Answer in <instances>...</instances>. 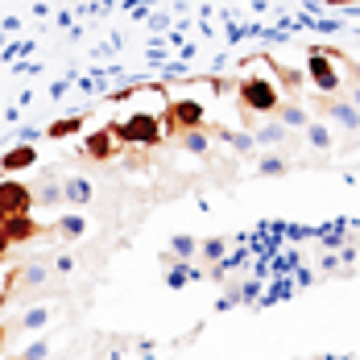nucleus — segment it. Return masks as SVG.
Returning <instances> with one entry per match:
<instances>
[{
    "label": "nucleus",
    "instance_id": "nucleus-11",
    "mask_svg": "<svg viewBox=\"0 0 360 360\" xmlns=\"http://www.w3.org/2000/svg\"><path fill=\"white\" fill-rule=\"evenodd\" d=\"M274 116H278V124H286V129H307V124H311V116H307V108H302L298 100H282Z\"/></svg>",
    "mask_w": 360,
    "mask_h": 360
},
{
    "label": "nucleus",
    "instance_id": "nucleus-21",
    "mask_svg": "<svg viewBox=\"0 0 360 360\" xmlns=\"http://www.w3.org/2000/svg\"><path fill=\"white\" fill-rule=\"evenodd\" d=\"M207 137H212L207 129H195V133H182L179 145L186 149V153H207Z\"/></svg>",
    "mask_w": 360,
    "mask_h": 360
},
{
    "label": "nucleus",
    "instance_id": "nucleus-7",
    "mask_svg": "<svg viewBox=\"0 0 360 360\" xmlns=\"http://www.w3.org/2000/svg\"><path fill=\"white\" fill-rule=\"evenodd\" d=\"M83 153H87V158H96V162H112V158L120 153V141L112 137V129H96V133L83 141Z\"/></svg>",
    "mask_w": 360,
    "mask_h": 360
},
{
    "label": "nucleus",
    "instance_id": "nucleus-12",
    "mask_svg": "<svg viewBox=\"0 0 360 360\" xmlns=\"http://www.w3.org/2000/svg\"><path fill=\"white\" fill-rule=\"evenodd\" d=\"M83 124H87V112H75V116H58V120H54V124L46 129V137H50V141H63V137H75V133H79Z\"/></svg>",
    "mask_w": 360,
    "mask_h": 360
},
{
    "label": "nucleus",
    "instance_id": "nucleus-14",
    "mask_svg": "<svg viewBox=\"0 0 360 360\" xmlns=\"http://www.w3.org/2000/svg\"><path fill=\"white\" fill-rule=\"evenodd\" d=\"M252 141L257 145H286L290 129L286 124H261V129H252Z\"/></svg>",
    "mask_w": 360,
    "mask_h": 360
},
{
    "label": "nucleus",
    "instance_id": "nucleus-6",
    "mask_svg": "<svg viewBox=\"0 0 360 360\" xmlns=\"http://www.w3.org/2000/svg\"><path fill=\"white\" fill-rule=\"evenodd\" d=\"M0 232H4L13 245H30V240L50 236L54 228H50V224H37L34 216H13V219H0Z\"/></svg>",
    "mask_w": 360,
    "mask_h": 360
},
{
    "label": "nucleus",
    "instance_id": "nucleus-2",
    "mask_svg": "<svg viewBox=\"0 0 360 360\" xmlns=\"http://www.w3.org/2000/svg\"><path fill=\"white\" fill-rule=\"evenodd\" d=\"M108 129L120 145H145V149L162 145V137H166L162 133V116H153V112H133L124 120H112Z\"/></svg>",
    "mask_w": 360,
    "mask_h": 360
},
{
    "label": "nucleus",
    "instance_id": "nucleus-27",
    "mask_svg": "<svg viewBox=\"0 0 360 360\" xmlns=\"http://www.w3.org/2000/svg\"><path fill=\"white\" fill-rule=\"evenodd\" d=\"M13 360H17V356H13Z\"/></svg>",
    "mask_w": 360,
    "mask_h": 360
},
{
    "label": "nucleus",
    "instance_id": "nucleus-17",
    "mask_svg": "<svg viewBox=\"0 0 360 360\" xmlns=\"http://www.w3.org/2000/svg\"><path fill=\"white\" fill-rule=\"evenodd\" d=\"M207 133H216V137H224V141L232 145V149H240V153H249L252 145V133H236V129H219V124H207Z\"/></svg>",
    "mask_w": 360,
    "mask_h": 360
},
{
    "label": "nucleus",
    "instance_id": "nucleus-1",
    "mask_svg": "<svg viewBox=\"0 0 360 360\" xmlns=\"http://www.w3.org/2000/svg\"><path fill=\"white\" fill-rule=\"evenodd\" d=\"M236 100H240V112H245V124H252L257 116H274L278 104H282V91L274 79L265 75H245L236 83Z\"/></svg>",
    "mask_w": 360,
    "mask_h": 360
},
{
    "label": "nucleus",
    "instance_id": "nucleus-19",
    "mask_svg": "<svg viewBox=\"0 0 360 360\" xmlns=\"http://www.w3.org/2000/svg\"><path fill=\"white\" fill-rule=\"evenodd\" d=\"M170 257L195 261V257H199V240H195V236H174V240H170Z\"/></svg>",
    "mask_w": 360,
    "mask_h": 360
},
{
    "label": "nucleus",
    "instance_id": "nucleus-22",
    "mask_svg": "<svg viewBox=\"0 0 360 360\" xmlns=\"http://www.w3.org/2000/svg\"><path fill=\"white\" fill-rule=\"evenodd\" d=\"M307 141L315 145V149H331V133H327V124L311 120V124H307Z\"/></svg>",
    "mask_w": 360,
    "mask_h": 360
},
{
    "label": "nucleus",
    "instance_id": "nucleus-25",
    "mask_svg": "<svg viewBox=\"0 0 360 360\" xmlns=\"http://www.w3.org/2000/svg\"><path fill=\"white\" fill-rule=\"evenodd\" d=\"M327 4H335V8H344V4H356V0H327Z\"/></svg>",
    "mask_w": 360,
    "mask_h": 360
},
{
    "label": "nucleus",
    "instance_id": "nucleus-26",
    "mask_svg": "<svg viewBox=\"0 0 360 360\" xmlns=\"http://www.w3.org/2000/svg\"><path fill=\"white\" fill-rule=\"evenodd\" d=\"M4 340H8V327L0 323V348H4Z\"/></svg>",
    "mask_w": 360,
    "mask_h": 360
},
{
    "label": "nucleus",
    "instance_id": "nucleus-16",
    "mask_svg": "<svg viewBox=\"0 0 360 360\" xmlns=\"http://www.w3.org/2000/svg\"><path fill=\"white\" fill-rule=\"evenodd\" d=\"M34 199H37V207H58V203H63V179L41 182L34 191Z\"/></svg>",
    "mask_w": 360,
    "mask_h": 360
},
{
    "label": "nucleus",
    "instance_id": "nucleus-10",
    "mask_svg": "<svg viewBox=\"0 0 360 360\" xmlns=\"http://www.w3.org/2000/svg\"><path fill=\"white\" fill-rule=\"evenodd\" d=\"M17 282L25 286V290H17V294H34V290H41L46 282H50V265H46V261L21 265V269H17ZM17 294H13V298H17Z\"/></svg>",
    "mask_w": 360,
    "mask_h": 360
},
{
    "label": "nucleus",
    "instance_id": "nucleus-9",
    "mask_svg": "<svg viewBox=\"0 0 360 360\" xmlns=\"http://www.w3.org/2000/svg\"><path fill=\"white\" fill-rule=\"evenodd\" d=\"M91 195H96L91 179H83V174H67V179H63V203H71V207H87Z\"/></svg>",
    "mask_w": 360,
    "mask_h": 360
},
{
    "label": "nucleus",
    "instance_id": "nucleus-8",
    "mask_svg": "<svg viewBox=\"0 0 360 360\" xmlns=\"http://www.w3.org/2000/svg\"><path fill=\"white\" fill-rule=\"evenodd\" d=\"M37 162V145L25 141V145H13L8 153H0V170L4 174H21V170H30Z\"/></svg>",
    "mask_w": 360,
    "mask_h": 360
},
{
    "label": "nucleus",
    "instance_id": "nucleus-4",
    "mask_svg": "<svg viewBox=\"0 0 360 360\" xmlns=\"http://www.w3.org/2000/svg\"><path fill=\"white\" fill-rule=\"evenodd\" d=\"M195 129H207V112L199 100H170L162 112V133L166 137H182V133H195Z\"/></svg>",
    "mask_w": 360,
    "mask_h": 360
},
{
    "label": "nucleus",
    "instance_id": "nucleus-18",
    "mask_svg": "<svg viewBox=\"0 0 360 360\" xmlns=\"http://www.w3.org/2000/svg\"><path fill=\"white\" fill-rule=\"evenodd\" d=\"M224 257H228V240H224V236H212V240H203V245H199V257H195V261L219 265Z\"/></svg>",
    "mask_w": 360,
    "mask_h": 360
},
{
    "label": "nucleus",
    "instance_id": "nucleus-15",
    "mask_svg": "<svg viewBox=\"0 0 360 360\" xmlns=\"http://www.w3.org/2000/svg\"><path fill=\"white\" fill-rule=\"evenodd\" d=\"M50 228H54V232H58L63 240H79V236L87 232V219H83L79 212H75V216H63L58 224H50Z\"/></svg>",
    "mask_w": 360,
    "mask_h": 360
},
{
    "label": "nucleus",
    "instance_id": "nucleus-5",
    "mask_svg": "<svg viewBox=\"0 0 360 360\" xmlns=\"http://www.w3.org/2000/svg\"><path fill=\"white\" fill-rule=\"evenodd\" d=\"M34 207H37L34 186H25L21 179H0V219L34 216Z\"/></svg>",
    "mask_w": 360,
    "mask_h": 360
},
{
    "label": "nucleus",
    "instance_id": "nucleus-13",
    "mask_svg": "<svg viewBox=\"0 0 360 360\" xmlns=\"http://www.w3.org/2000/svg\"><path fill=\"white\" fill-rule=\"evenodd\" d=\"M50 319H54V311L37 302V307H30V311H25V315H21L17 323L8 327V335H13V331H37V327H46V323H50Z\"/></svg>",
    "mask_w": 360,
    "mask_h": 360
},
{
    "label": "nucleus",
    "instance_id": "nucleus-3",
    "mask_svg": "<svg viewBox=\"0 0 360 360\" xmlns=\"http://www.w3.org/2000/svg\"><path fill=\"white\" fill-rule=\"evenodd\" d=\"M335 63H340V54L327 50V46H311V50H307V79L315 83L319 96H340V87H344Z\"/></svg>",
    "mask_w": 360,
    "mask_h": 360
},
{
    "label": "nucleus",
    "instance_id": "nucleus-23",
    "mask_svg": "<svg viewBox=\"0 0 360 360\" xmlns=\"http://www.w3.org/2000/svg\"><path fill=\"white\" fill-rule=\"evenodd\" d=\"M17 360H50V340H34V344H30Z\"/></svg>",
    "mask_w": 360,
    "mask_h": 360
},
{
    "label": "nucleus",
    "instance_id": "nucleus-24",
    "mask_svg": "<svg viewBox=\"0 0 360 360\" xmlns=\"http://www.w3.org/2000/svg\"><path fill=\"white\" fill-rule=\"evenodd\" d=\"M8 249H13V240H8V236H4V232H0V261H4V257H8Z\"/></svg>",
    "mask_w": 360,
    "mask_h": 360
},
{
    "label": "nucleus",
    "instance_id": "nucleus-20",
    "mask_svg": "<svg viewBox=\"0 0 360 360\" xmlns=\"http://www.w3.org/2000/svg\"><path fill=\"white\" fill-rule=\"evenodd\" d=\"M286 170H290V162L282 158V153H265L261 166H257V174H269V179H282Z\"/></svg>",
    "mask_w": 360,
    "mask_h": 360
}]
</instances>
